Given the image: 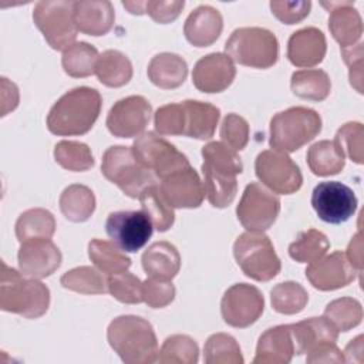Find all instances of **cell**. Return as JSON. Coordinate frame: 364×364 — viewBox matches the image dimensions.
I'll return each instance as SVG.
<instances>
[{
    "label": "cell",
    "instance_id": "26",
    "mask_svg": "<svg viewBox=\"0 0 364 364\" xmlns=\"http://www.w3.org/2000/svg\"><path fill=\"white\" fill-rule=\"evenodd\" d=\"M294 343V354L300 355L311 351L320 344L336 343L338 330L326 317H310L296 324H290Z\"/></svg>",
    "mask_w": 364,
    "mask_h": 364
},
{
    "label": "cell",
    "instance_id": "54",
    "mask_svg": "<svg viewBox=\"0 0 364 364\" xmlns=\"http://www.w3.org/2000/svg\"><path fill=\"white\" fill-rule=\"evenodd\" d=\"M346 256L351 266L360 273L363 270V239H361V232L353 236L351 242L348 243Z\"/></svg>",
    "mask_w": 364,
    "mask_h": 364
},
{
    "label": "cell",
    "instance_id": "55",
    "mask_svg": "<svg viewBox=\"0 0 364 364\" xmlns=\"http://www.w3.org/2000/svg\"><path fill=\"white\" fill-rule=\"evenodd\" d=\"M344 354H346V361H358L361 363L363 361V336H357L354 340H351L346 350H344Z\"/></svg>",
    "mask_w": 364,
    "mask_h": 364
},
{
    "label": "cell",
    "instance_id": "12",
    "mask_svg": "<svg viewBox=\"0 0 364 364\" xmlns=\"http://www.w3.org/2000/svg\"><path fill=\"white\" fill-rule=\"evenodd\" d=\"M255 171L264 186L280 195L294 193L303 183L299 165L280 151L269 149L260 152L255 161Z\"/></svg>",
    "mask_w": 364,
    "mask_h": 364
},
{
    "label": "cell",
    "instance_id": "35",
    "mask_svg": "<svg viewBox=\"0 0 364 364\" xmlns=\"http://www.w3.org/2000/svg\"><path fill=\"white\" fill-rule=\"evenodd\" d=\"M100 54L97 48L85 41L71 44L63 51L61 64L70 77L84 78L95 73V65Z\"/></svg>",
    "mask_w": 364,
    "mask_h": 364
},
{
    "label": "cell",
    "instance_id": "25",
    "mask_svg": "<svg viewBox=\"0 0 364 364\" xmlns=\"http://www.w3.org/2000/svg\"><path fill=\"white\" fill-rule=\"evenodd\" d=\"M73 17L80 30L88 36H104L107 34L115 21V11L109 1H74Z\"/></svg>",
    "mask_w": 364,
    "mask_h": 364
},
{
    "label": "cell",
    "instance_id": "50",
    "mask_svg": "<svg viewBox=\"0 0 364 364\" xmlns=\"http://www.w3.org/2000/svg\"><path fill=\"white\" fill-rule=\"evenodd\" d=\"M311 9V1H270L273 16L284 24H296L304 20Z\"/></svg>",
    "mask_w": 364,
    "mask_h": 364
},
{
    "label": "cell",
    "instance_id": "6",
    "mask_svg": "<svg viewBox=\"0 0 364 364\" xmlns=\"http://www.w3.org/2000/svg\"><path fill=\"white\" fill-rule=\"evenodd\" d=\"M225 51L233 63L266 70L277 63L279 41L267 28L240 27L228 38Z\"/></svg>",
    "mask_w": 364,
    "mask_h": 364
},
{
    "label": "cell",
    "instance_id": "56",
    "mask_svg": "<svg viewBox=\"0 0 364 364\" xmlns=\"http://www.w3.org/2000/svg\"><path fill=\"white\" fill-rule=\"evenodd\" d=\"M122 6L131 13V14H144V6L145 1H122Z\"/></svg>",
    "mask_w": 364,
    "mask_h": 364
},
{
    "label": "cell",
    "instance_id": "22",
    "mask_svg": "<svg viewBox=\"0 0 364 364\" xmlns=\"http://www.w3.org/2000/svg\"><path fill=\"white\" fill-rule=\"evenodd\" d=\"M353 4L354 1L321 3L330 11L328 28L341 48L355 46L363 36V20Z\"/></svg>",
    "mask_w": 364,
    "mask_h": 364
},
{
    "label": "cell",
    "instance_id": "48",
    "mask_svg": "<svg viewBox=\"0 0 364 364\" xmlns=\"http://www.w3.org/2000/svg\"><path fill=\"white\" fill-rule=\"evenodd\" d=\"M220 138L232 149L242 151L249 142L247 121L235 112L228 114L220 125Z\"/></svg>",
    "mask_w": 364,
    "mask_h": 364
},
{
    "label": "cell",
    "instance_id": "21",
    "mask_svg": "<svg viewBox=\"0 0 364 364\" xmlns=\"http://www.w3.org/2000/svg\"><path fill=\"white\" fill-rule=\"evenodd\" d=\"M327 43L321 30L306 27L294 31L287 43V58L296 67H314L326 55Z\"/></svg>",
    "mask_w": 364,
    "mask_h": 364
},
{
    "label": "cell",
    "instance_id": "14",
    "mask_svg": "<svg viewBox=\"0 0 364 364\" xmlns=\"http://www.w3.org/2000/svg\"><path fill=\"white\" fill-rule=\"evenodd\" d=\"M263 310L264 299L262 291L247 283L230 286L220 301L223 321L236 328H246L256 323Z\"/></svg>",
    "mask_w": 364,
    "mask_h": 364
},
{
    "label": "cell",
    "instance_id": "27",
    "mask_svg": "<svg viewBox=\"0 0 364 364\" xmlns=\"http://www.w3.org/2000/svg\"><path fill=\"white\" fill-rule=\"evenodd\" d=\"M181 104L183 108V135L195 139H210L220 117L219 108L196 100H186Z\"/></svg>",
    "mask_w": 364,
    "mask_h": 364
},
{
    "label": "cell",
    "instance_id": "46",
    "mask_svg": "<svg viewBox=\"0 0 364 364\" xmlns=\"http://www.w3.org/2000/svg\"><path fill=\"white\" fill-rule=\"evenodd\" d=\"M364 127L360 122H347L336 134L334 142L353 162H364Z\"/></svg>",
    "mask_w": 364,
    "mask_h": 364
},
{
    "label": "cell",
    "instance_id": "9",
    "mask_svg": "<svg viewBox=\"0 0 364 364\" xmlns=\"http://www.w3.org/2000/svg\"><path fill=\"white\" fill-rule=\"evenodd\" d=\"M74 1H38L33 20L53 50L64 51L77 38V26L73 17Z\"/></svg>",
    "mask_w": 364,
    "mask_h": 364
},
{
    "label": "cell",
    "instance_id": "16",
    "mask_svg": "<svg viewBox=\"0 0 364 364\" xmlns=\"http://www.w3.org/2000/svg\"><path fill=\"white\" fill-rule=\"evenodd\" d=\"M152 107L141 95H129L117 101L108 115L107 128L118 138H132L139 135L149 124Z\"/></svg>",
    "mask_w": 364,
    "mask_h": 364
},
{
    "label": "cell",
    "instance_id": "7",
    "mask_svg": "<svg viewBox=\"0 0 364 364\" xmlns=\"http://www.w3.org/2000/svg\"><path fill=\"white\" fill-rule=\"evenodd\" d=\"M233 256L242 272L256 282H269L282 269L273 243L263 232L247 230L242 233L235 240Z\"/></svg>",
    "mask_w": 364,
    "mask_h": 364
},
{
    "label": "cell",
    "instance_id": "11",
    "mask_svg": "<svg viewBox=\"0 0 364 364\" xmlns=\"http://www.w3.org/2000/svg\"><path fill=\"white\" fill-rule=\"evenodd\" d=\"M280 212V199L276 193L257 182H250L239 200L236 215L239 222L247 230L263 232L277 219Z\"/></svg>",
    "mask_w": 364,
    "mask_h": 364
},
{
    "label": "cell",
    "instance_id": "49",
    "mask_svg": "<svg viewBox=\"0 0 364 364\" xmlns=\"http://www.w3.org/2000/svg\"><path fill=\"white\" fill-rule=\"evenodd\" d=\"M154 125L161 135H183V108L181 102L166 104L156 109Z\"/></svg>",
    "mask_w": 364,
    "mask_h": 364
},
{
    "label": "cell",
    "instance_id": "8",
    "mask_svg": "<svg viewBox=\"0 0 364 364\" xmlns=\"http://www.w3.org/2000/svg\"><path fill=\"white\" fill-rule=\"evenodd\" d=\"M102 175L117 185L127 196L138 198L149 185L155 183V175L135 156L132 146H109L101 162Z\"/></svg>",
    "mask_w": 364,
    "mask_h": 364
},
{
    "label": "cell",
    "instance_id": "44",
    "mask_svg": "<svg viewBox=\"0 0 364 364\" xmlns=\"http://www.w3.org/2000/svg\"><path fill=\"white\" fill-rule=\"evenodd\" d=\"M206 364H242L243 357L237 341L225 333L212 334L205 343Z\"/></svg>",
    "mask_w": 364,
    "mask_h": 364
},
{
    "label": "cell",
    "instance_id": "53",
    "mask_svg": "<svg viewBox=\"0 0 364 364\" xmlns=\"http://www.w3.org/2000/svg\"><path fill=\"white\" fill-rule=\"evenodd\" d=\"M307 363H341L346 361L336 343H324L309 351Z\"/></svg>",
    "mask_w": 364,
    "mask_h": 364
},
{
    "label": "cell",
    "instance_id": "30",
    "mask_svg": "<svg viewBox=\"0 0 364 364\" xmlns=\"http://www.w3.org/2000/svg\"><path fill=\"white\" fill-rule=\"evenodd\" d=\"M60 210L65 219L81 223L91 218L95 210V196L94 192L80 183L67 186L60 195Z\"/></svg>",
    "mask_w": 364,
    "mask_h": 364
},
{
    "label": "cell",
    "instance_id": "41",
    "mask_svg": "<svg viewBox=\"0 0 364 364\" xmlns=\"http://www.w3.org/2000/svg\"><path fill=\"white\" fill-rule=\"evenodd\" d=\"M54 159L60 166L73 172L88 171L95 164L88 145L78 141H60L54 146Z\"/></svg>",
    "mask_w": 364,
    "mask_h": 364
},
{
    "label": "cell",
    "instance_id": "39",
    "mask_svg": "<svg viewBox=\"0 0 364 364\" xmlns=\"http://www.w3.org/2000/svg\"><path fill=\"white\" fill-rule=\"evenodd\" d=\"M60 283L64 289L81 294H102L108 291L107 280L91 266H78L68 270L61 276Z\"/></svg>",
    "mask_w": 364,
    "mask_h": 364
},
{
    "label": "cell",
    "instance_id": "43",
    "mask_svg": "<svg viewBox=\"0 0 364 364\" xmlns=\"http://www.w3.org/2000/svg\"><path fill=\"white\" fill-rule=\"evenodd\" d=\"M338 331H348L363 320L361 303L353 297H341L330 301L324 316Z\"/></svg>",
    "mask_w": 364,
    "mask_h": 364
},
{
    "label": "cell",
    "instance_id": "52",
    "mask_svg": "<svg viewBox=\"0 0 364 364\" xmlns=\"http://www.w3.org/2000/svg\"><path fill=\"white\" fill-rule=\"evenodd\" d=\"M344 63L348 65L350 84L357 92H363V43L341 48Z\"/></svg>",
    "mask_w": 364,
    "mask_h": 364
},
{
    "label": "cell",
    "instance_id": "17",
    "mask_svg": "<svg viewBox=\"0 0 364 364\" xmlns=\"http://www.w3.org/2000/svg\"><path fill=\"white\" fill-rule=\"evenodd\" d=\"M17 260L18 269L24 276L44 279L60 267L63 255L51 239L34 237L21 242Z\"/></svg>",
    "mask_w": 364,
    "mask_h": 364
},
{
    "label": "cell",
    "instance_id": "1",
    "mask_svg": "<svg viewBox=\"0 0 364 364\" xmlns=\"http://www.w3.org/2000/svg\"><path fill=\"white\" fill-rule=\"evenodd\" d=\"M202 158L205 196L215 208L229 206L237 193L236 176L243 171L237 151L222 141H212L202 148Z\"/></svg>",
    "mask_w": 364,
    "mask_h": 364
},
{
    "label": "cell",
    "instance_id": "19",
    "mask_svg": "<svg viewBox=\"0 0 364 364\" xmlns=\"http://www.w3.org/2000/svg\"><path fill=\"white\" fill-rule=\"evenodd\" d=\"M360 274L348 262L346 253L336 250L326 257L310 263L306 269V277L314 289L321 291L337 290L350 284Z\"/></svg>",
    "mask_w": 364,
    "mask_h": 364
},
{
    "label": "cell",
    "instance_id": "15",
    "mask_svg": "<svg viewBox=\"0 0 364 364\" xmlns=\"http://www.w3.org/2000/svg\"><path fill=\"white\" fill-rule=\"evenodd\" d=\"M357 198L351 188L337 181H324L311 192V206L317 216L331 225L348 220L357 209Z\"/></svg>",
    "mask_w": 364,
    "mask_h": 364
},
{
    "label": "cell",
    "instance_id": "23",
    "mask_svg": "<svg viewBox=\"0 0 364 364\" xmlns=\"http://www.w3.org/2000/svg\"><path fill=\"white\" fill-rule=\"evenodd\" d=\"M294 355L290 324L267 328L257 341L255 364H287Z\"/></svg>",
    "mask_w": 364,
    "mask_h": 364
},
{
    "label": "cell",
    "instance_id": "33",
    "mask_svg": "<svg viewBox=\"0 0 364 364\" xmlns=\"http://www.w3.org/2000/svg\"><path fill=\"white\" fill-rule=\"evenodd\" d=\"M290 88L299 98L323 101L331 91V81L326 71L320 68H306L291 74Z\"/></svg>",
    "mask_w": 364,
    "mask_h": 364
},
{
    "label": "cell",
    "instance_id": "28",
    "mask_svg": "<svg viewBox=\"0 0 364 364\" xmlns=\"http://www.w3.org/2000/svg\"><path fill=\"white\" fill-rule=\"evenodd\" d=\"M148 78L164 90H173L182 85L188 75L186 61L173 53H161L152 57L148 64Z\"/></svg>",
    "mask_w": 364,
    "mask_h": 364
},
{
    "label": "cell",
    "instance_id": "13",
    "mask_svg": "<svg viewBox=\"0 0 364 364\" xmlns=\"http://www.w3.org/2000/svg\"><path fill=\"white\" fill-rule=\"evenodd\" d=\"M105 230L122 252H138L152 236L154 225L144 210H117L108 215Z\"/></svg>",
    "mask_w": 364,
    "mask_h": 364
},
{
    "label": "cell",
    "instance_id": "3",
    "mask_svg": "<svg viewBox=\"0 0 364 364\" xmlns=\"http://www.w3.org/2000/svg\"><path fill=\"white\" fill-rule=\"evenodd\" d=\"M111 348L127 364H151L158 358V340L152 324L139 316H119L107 328Z\"/></svg>",
    "mask_w": 364,
    "mask_h": 364
},
{
    "label": "cell",
    "instance_id": "2",
    "mask_svg": "<svg viewBox=\"0 0 364 364\" xmlns=\"http://www.w3.org/2000/svg\"><path fill=\"white\" fill-rule=\"evenodd\" d=\"M102 98L95 88L77 87L57 100L47 115V128L60 136L87 134L101 112Z\"/></svg>",
    "mask_w": 364,
    "mask_h": 364
},
{
    "label": "cell",
    "instance_id": "24",
    "mask_svg": "<svg viewBox=\"0 0 364 364\" xmlns=\"http://www.w3.org/2000/svg\"><path fill=\"white\" fill-rule=\"evenodd\" d=\"M223 28L222 14L212 6L196 7L183 24L186 40L195 47H208L213 44Z\"/></svg>",
    "mask_w": 364,
    "mask_h": 364
},
{
    "label": "cell",
    "instance_id": "36",
    "mask_svg": "<svg viewBox=\"0 0 364 364\" xmlns=\"http://www.w3.org/2000/svg\"><path fill=\"white\" fill-rule=\"evenodd\" d=\"M55 232V219L53 213L43 208H34L23 212L16 222V236L18 242L34 237H48Z\"/></svg>",
    "mask_w": 364,
    "mask_h": 364
},
{
    "label": "cell",
    "instance_id": "10",
    "mask_svg": "<svg viewBox=\"0 0 364 364\" xmlns=\"http://www.w3.org/2000/svg\"><path fill=\"white\" fill-rule=\"evenodd\" d=\"M132 151L139 162L159 181L172 172L191 165L188 158L178 151L175 145L151 131L141 134L134 141Z\"/></svg>",
    "mask_w": 364,
    "mask_h": 364
},
{
    "label": "cell",
    "instance_id": "29",
    "mask_svg": "<svg viewBox=\"0 0 364 364\" xmlns=\"http://www.w3.org/2000/svg\"><path fill=\"white\" fill-rule=\"evenodd\" d=\"M142 269L146 274L172 280L181 269V255L178 249L165 240L155 242L142 253Z\"/></svg>",
    "mask_w": 364,
    "mask_h": 364
},
{
    "label": "cell",
    "instance_id": "31",
    "mask_svg": "<svg viewBox=\"0 0 364 364\" xmlns=\"http://www.w3.org/2000/svg\"><path fill=\"white\" fill-rule=\"evenodd\" d=\"M95 74L101 84L118 88L128 84L132 78V64L124 53L107 50L97 60Z\"/></svg>",
    "mask_w": 364,
    "mask_h": 364
},
{
    "label": "cell",
    "instance_id": "38",
    "mask_svg": "<svg viewBox=\"0 0 364 364\" xmlns=\"http://www.w3.org/2000/svg\"><path fill=\"white\" fill-rule=\"evenodd\" d=\"M330 247L327 236L317 230L309 229L301 232L289 246V255L299 263H313L323 257Z\"/></svg>",
    "mask_w": 364,
    "mask_h": 364
},
{
    "label": "cell",
    "instance_id": "32",
    "mask_svg": "<svg viewBox=\"0 0 364 364\" xmlns=\"http://www.w3.org/2000/svg\"><path fill=\"white\" fill-rule=\"evenodd\" d=\"M307 165L317 176L337 175L346 165V155L334 141L323 139L307 151Z\"/></svg>",
    "mask_w": 364,
    "mask_h": 364
},
{
    "label": "cell",
    "instance_id": "5",
    "mask_svg": "<svg viewBox=\"0 0 364 364\" xmlns=\"http://www.w3.org/2000/svg\"><path fill=\"white\" fill-rule=\"evenodd\" d=\"M321 131V117L307 107H291L270 119V146L284 154L294 152Z\"/></svg>",
    "mask_w": 364,
    "mask_h": 364
},
{
    "label": "cell",
    "instance_id": "51",
    "mask_svg": "<svg viewBox=\"0 0 364 364\" xmlns=\"http://www.w3.org/2000/svg\"><path fill=\"white\" fill-rule=\"evenodd\" d=\"M185 7V1H145L144 13H146L154 21L159 24H168L173 21Z\"/></svg>",
    "mask_w": 364,
    "mask_h": 364
},
{
    "label": "cell",
    "instance_id": "37",
    "mask_svg": "<svg viewBox=\"0 0 364 364\" xmlns=\"http://www.w3.org/2000/svg\"><path fill=\"white\" fill-rule=\"evenodd\" d=\"M138 199L142 210L149 218V220L158 232H166L169 228H172L175 222L173 208H171L168 202L164 199L158 185L154 183L146 186L139 193Z\"/></svg>",
    "mask_w": 364,
    "mask_h": 364
},
{
    "label": "cell",
    "instance_id": "20",
    "mask_svg": "<svg viewBox=\"0 0 364 364\" xmlns=\"http://www.w3.org/2000/svg\"><path fill=\"white\" fill-rule=\"evenodd\" d=\"M236 77L235 63L223 53H212L196 61L192 71L193 85L208 94L225 91Z\"/></svg>",
    "mask_w": 364,
    "mask_h": 364
},
{
    "label": "cell",
    "instance_id": "47",
    "mask_svg": "<svg viewBox=\"0 0 364 364\" xmlns=\"http://www.w3.org/2000/svg\"><path fill=\"white\" fill-rule=\"evenodd\" d=\"M175 286L171 280L149 276L142 283V301L152 309H162L171 304L175 299Z\"/></svg>",
    "mask_w": 364,
    "mask_h": 364
},
{
    "label": "cell",
    "instance_id": "45",
    "mask_svg": "<svg viewBox=\"0 0 364 364\" xmlns=\"http://www.w3.org/2000/svg\"><path fill=\"white\" fill-rule=\"evenodd\" d=\"M109 294L121 303L136 304L142 301V282L129 272L111 274L107 279Z\"/></svg>",
    "mask_w": 364,
    "mask_h": 364
},
{
    "label": "cell",
    "instance_id": "40",
    "mask_svg": "<svg viewBox=\"0 0 364 364\" xmlns=\"http://www.w3.org/2000/svg\"><path fill=\"white\" fill-rule=\"evenodd\" d=\"M270 301L273 310L280 314H297L306 307L309 294L300 283L283 282L272 289Z\"/></svg>",
    "mask_w": 364,
    "mask_h": 364
},
{
    "label": "cell",
    "instance_id": "34",
    "mask_svg": "<svg viewBox=\"0 0 364 364\" xmlns=\"http://www.w3.org/2000/svg\"><path fill=\"white\" fill-rule=\"evenodd\" d=\"M88 257L100 272L108 276L125 272L131 266V259L119 247L102 239H92L88 243Z\"/></svg>",
    "mask_w": 364,
    "mask_h": 364
},
{
    "label": "cell",
    "instance_id": "4",
    "mask_svg": "<svg viewBox=\"0 0 364 364\" xmlns=\"http://www.w3.org/2000/svg\"><path fill=\"white\" fill-rule=\"evenodd\" d=\"M50 306V290L38 279L26 277L1 260L0 309L26 318L41 317Z\"/></svg>",
    "mask_w": 364,
    "mask_h": 364
},
{
    "label": "cell",
    "instance_id": "42",
    "mask_svg": "<svg viewBox=\"0 0 364 364\" xmlns=\"http://www.w3.org/2000/svg\"><path fill=\"white\" fill-rule=\"evenodd\" d=\"M199 360V347L193 338L185 334H173L168 337L158 351V363L196 364Z\"/></svg>",
    "mask_w": 364,
    "mask_h": 364
},
{
    "label": "cell",
    "instance_id": "18",
    "mask_svg": "<svg viewBox=\"0 0 364 364\" xmlns=\"http://www.w3.org/2000/svg\"><path fill=\"white\" fill-rule=\"evenodd\" d=\"M159 191L171 208H199L205 198L203 182L191 165L161 179Z\"/></svg>",
    "mask_w": 364,
    "mask_h": 364
}]
</instances>
